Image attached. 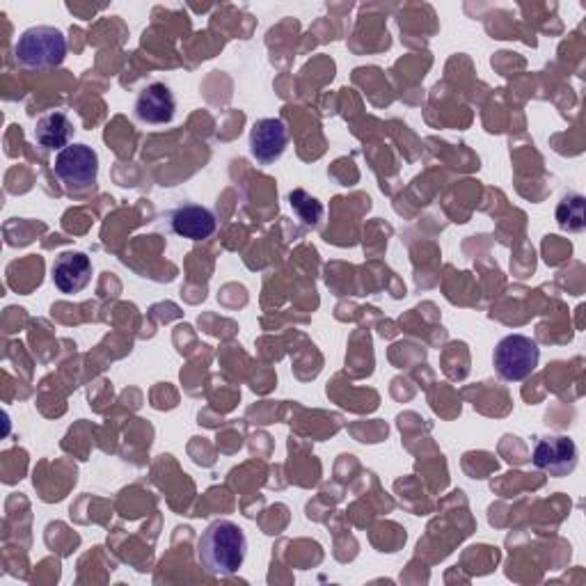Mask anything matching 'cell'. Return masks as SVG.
<instances>
[{"label":"cell","mask_w":586,"mask_h":586,"mask_svg":"<svg viewBox=\"0 0 586 586\" xmlns=\"http://www.w3.org/2000/svg\"><path fill=\"white\" fill-rule=\"evenodd\" d=\"M247 555V538L232 520H214L198 538L200 566L214 577L237 575Z\"/></svg>","instance_id":"obj_1"},{"label":"cell","mask_w":586,"mask_h":586,"mask_svg":"<svg viewBox=\"0 0 586 586\" xmlns=\"http://www.w3.org/2000/svg\"><path fill=\"white\" fill-rule=\"evenodd\" d=\"M12 53L26 69H53L67 58V37L53 26H33L16 37Z\"/></svg>","instance_id":"obj_2"},{"label":"cell","mask_w":586,"mask_h":586,"mask_svg":"<svg viewBox=\"0 0 586 586\" xmlns=\"http://www.w3.org/2000/svg\"><path fill=\"white\" fill-rule=\"evenodd\" d=\"M53 173L69 195H86L94 191L99 179V154L90 144L74 142L58 152Z\"/></svg>","instance_id":"obj_3"},{"label":"cell","mask_w":586,"mask_h":586,"mask_svg":"<svg viewBox=\"0 0 586 586\" xmlns=\"http://www.w3.org/2000/svg\"><path fill=\"white\" fill-rule=\"evenodd\" d=\"M540 360V348L536 340L527 334H509L501 340L493 353V365L499 379L509 383H520L530 379Z\"/></svg>","instance_id":"obj_4"},{"label":"cell","mask_w":586,"mask_h":586,"mask_svg":"<svg viewBox=\"0 0 586 586\" xmlns=\"http://www.w3.org/2000/svg\"><path fill=\"white\" fill-rule=\"evenodd\" d=\"M534 466L550 476H569L577 468V445L569 435L538 437L532 454Z\"/></svg>","instance_id":"obj_5"},{"label":"cell","mask_w":586,"mask_h":586,"mask_svg":"<svg viewBox=\"0 0 586 586\" xmlns=\"http://www.w3.org/2000/svg\"><path fill=\"white\" fill-rule=\"evenodd\" d=\"M289 146V129L278 117H266L253 124L250 131V154L259 163L268 165L282 158Z\"/></svg>","instance_id":"obj_6"},{"label":"cell","mask_w":586,"mask_h":586,"mask_svg":"<svg viewBox=\"0 0 586 586\" xmlns=\"http://www.w3.org/2000/svg\"><path fill=\"white\" fill-rule=\"evenodd\" d=\"M53 284L60 293H80L92 280V262L86 253H76V250H67L55 257L53 268H51Z\"/></svg>","instance_id":"obj_7"},{"label":"cell","mask_w":586,"mask_h":586,"mask_svg":"<svg viewBox=\"0 0 586 586\" xmlns=\"http://www.w3.org/2000/svg\"><path fill=\"white\" fill-rule=\"evenodd\" d=\"M133 111L136 117L144 124H170L175 119L177 101L165 82H152V86L140 90Z\"/></svg>","instance_id":"obj_8"},{"label":"cell","mask_w":586,"mask_h":586,"mask_svg":"<svg viewBox=\"0 0 586 586\" xmlns=\"http://www.w3.org/2000/svg\"><path fill=\"white\" fill-rule=\"evenodd\" d=\"M173 232L188 241H204L216 232V216L200 204H181L170 216Z\"/></svg>","instance_id":"obj_9"},{"label":"cell","mask_w":586,"mask_h":586,"mask_svg":"<svg viewBox=\"0 0 586 586\" xmlns=\"http://www.w3.org/2000/svg\"><path fill=\"white\" fill-rule=\"evenodd\" d=\"M74 138V124L67 113H47L41 115L35 124V140L39 146L49 152H62L72 144Z\"/></svg>","instance_id":"obj_10"},{"label":"cell","mask_w":586,"mask_h":586,"mask_svg":"<svg viewBox=\"0 0 586 586\" xmlns=\"http://www.w3.org/2000/svg\"><path fill=\"white\" fill-rule=\"evenodd\" d=\"M289 202H291L293 214L298 216V220H301L305 227H309V229L319 227V222H321V218H323V204H321L317 198L307 195L305 191H301V188H298V191H293V193L289 195Z\"/></svg>","instance_id":"obj_11"},{"label":"cell","mask_w":586,"mask_h":586,"mask_svg":"<svg viewBox=\"0 0 586 586\" xmlns=\"http://www.w3.org/2000/svg\"><path fill=\"white\" fill-rule=\"evenodd\" d=\"M557 222L566 232H582L584 229V198L569 195L557 206Z\"/></svg>","instance_id":"obj_12"}]
</instances>
